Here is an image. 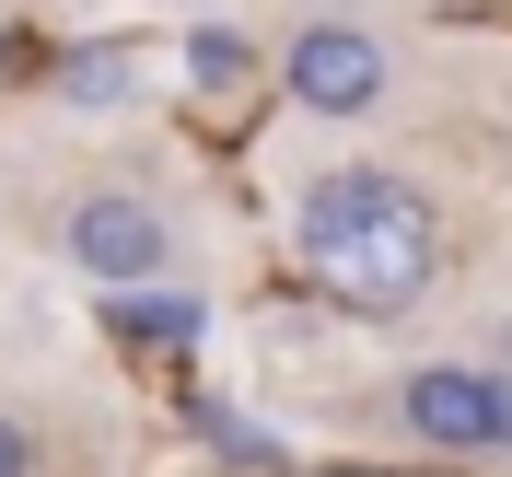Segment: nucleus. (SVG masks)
Returning <instances> with one entry per match:
<instances>
[{
  "label": "nucleus",
  "instance_id": "nucleus-1",
  "mask_svg": "<svg viewBox=\"0 0 512 477\" xmlns=\"http://www.w3.org/2000/svg\"><path fill=\"white\" fill-rule=\"evenodd\" d=\"M291 245L315 268L338 303H419V291L443 280V222H431V198L396 175V163H338V175H303L291 198Z\"/></svg>",
  "mask_w": 512,
  "mask_h": 477
},
{
  "label": "nucleus",
  "instance_id": "nucleus-2",
  "mask_svg": "<svg viewBox=\"0 0 512 477\" xmlns=\"http://www.w3.org/2000/svg\"><path fill=\"white\" fill-rule=\"evenodd\" d=\"M59 245H70V268L82 280H105L128 303V291H163V268H175V210H163L152 187H82L59 210Z\"/></svg>",
  "mask_w": 512,
  "mask_h": 477
},
{
  "label": "nucleus",
  "instance_id": "nucleus-3",
  "mask_svg": "<svg viewBox=\"0 0 512 477\" xmlns=\"http://www.w3.org/2000/svg\"><path fill=\"white\" fill-rule=\"evenodd\" d=\"M384 419L431 454H512V373H489V361H408Z\"/></svg>",
  "mask_w": 512,
  "mask_h": 477
},
{
  "label": "nucleus",
  "instance_id": "nucleus-4",
  "mask_svg": "<svg viewBox=\"0 0 512 477\" xmlns=\"http://www.w3.org/2000/svg\"><path fill=\"white\" fill-rule=\"evenodd\" d=\"M280 94L303 105V117H373L384 94H396V59H384V35H361V24H303L280 47Z\"/></svg>",
  "mask_w": 512,
  "mask_h": 477
},
{
  "label": "nucleus",
  "instance_id": "nucleus-5",
  "mask_svg": "<svg viewBox=\"0 0 512 477\" xmlns=\"http://www.w3.org/2000/svg\"><path fill=\"white\" fill-rule=\"evenodd\" d=\"M245 82H256V47H245V35H233V24H198V35H187V94L233 105V94H245Z\"/></svg>",
  "mask_w": 512,
  "mask_h": 477
},
{
  "label": "nucleus",
  "instance_id": "nucleus-6",
  "mask_svg": "<svg viewBox=\"0 0 512 477\" xmlns=\"http://www.w3.org/2000/svg\"><path fill=\"white\" fill-rule=\"evenodd\" d=\"M117 94H128V59H117V47L70 59V105H117Z\"/></svg>",
  "mask_w": 512,
  "mask_h": 477
},
{
  "label": "nucleus",
  "instance_id": "nucleus-7",
  "mask_svg": "<svg viewBox=\"0 0 512 477\" xmlns=\"http://www.w3.org/2000/svg\"><path fill=\"white\" fill-rule=\"evenodd\" d=\"M117 326H140V338H187V303H175V291H128Z\"/></svg>",
  "mask_w": 512,
  "mask_h": 477
},
{
  "label": "nucleus",
  "instance_id": "nucleus-8",
  "mask_svg": "<svg viewBox=\"0 0 512 477\" xmlns=\"http://www.w3.org/2000/svg\"><path fill=\"white\" fill-rule=\"evenodd\" d=\"M0 477H35V431H24L12 408H0Z\"/></svg>",
  "mask_w": 512,
  "mask_h": 477
}]
</instances>
